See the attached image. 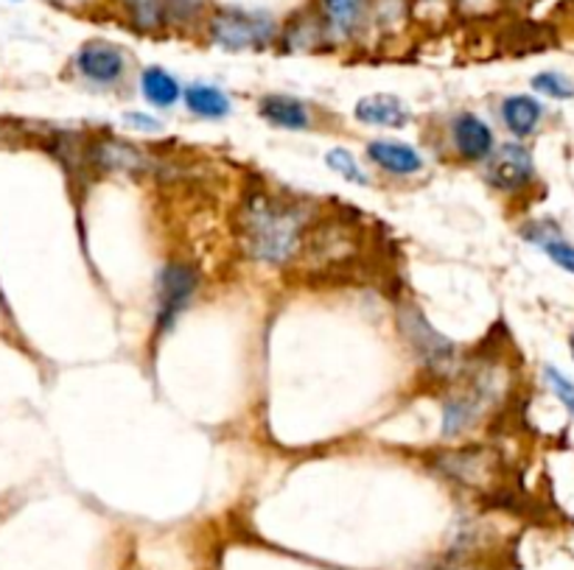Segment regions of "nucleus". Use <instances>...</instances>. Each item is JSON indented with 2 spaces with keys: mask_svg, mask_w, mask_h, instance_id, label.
I'll list each match as a JSON object with an SVG mask.
<instances>
[{
  "mask_svg": "<svg viewBox=\"0 0 574 570\" xmlns=\"http://www.w3.org/2000/svg\"><path fill=\"white\" fill-rule=\"evenodd\" d=\"M308 210L300 201L273 194H249L236 216V238L244 255L258 263L286 266L303 243Z\"/></svg>",
  "mask_w": 574,
  "mask_h": 570,
  "instance_id": "f257e3e1",
  "label": "nucleus"
},
{
  "mask_svg": "<svg viewBox=\"0 0 574 570\" xmlns=\"http://www.w3.org/2000/svg\"><path fill=\"white\" fill-rule=\"evenodd\" d=\"M398 328H401L403 339L409 341L412 353L421 359V364L427 366L432 375L443 377L451 375L457 366V344L443 335L440 330H434V324L423 317V311L418 305H401L398 308Z\"/></svg>",
  "mask_w": 574,
  "mask_h": 570,
  "instance_id": "f03ea898",
  "label": "nucleus"
},
{
  "mask_svg": "<svg viewBox=\"0 0 574 570\" xmlns=\"http://www.w3.org/2000/svg\"><path fill=\"white\" fill-rule=\"evenodd\" d=\"M211 40L225 51H253L275 40L278 25L264 12H244V9H219L207 23Z\"/></svg>",
  "mask_w": 574,
  "mask_h": 570,
  "instance_id": "7ed1b4c3",
  "label": "nucleus"
},
{
  "mask_svg": "<svg viewBox=\"0 0 574 570\" xmlns=\"http://www.w3.org/2000/svg\"><path fill=\"white\" fill-rule=\"evenodd\" d=\"M499 392H502L499 377L491 375V372H480L462 392L449 394V401H445L443 406L445 439H454L462 431L474 428V425L480 423L482 414H485L488 408H491V403L496 401Z\"/></svg>",
  "mask_w": 574,
  "mask_h": 570,
  "instance_id": "20e7f679",
  "label": "nucleus"
},
{
  "mask_svg": "<svg viewBox=\"0 0 574 570\" xmlns=\"http://www.w3.org/2000/svg\"><path fill=\"white\" fill-rule=\"evenodd\" d=\"M196 289H199V274H196L194 266L168 263L161 271V277H157V317H154L157 333L166 335L177 324L188 302L194 300Z\"/></svg>",
  "mask_w": 574,
  "mask_h": 570,
  "instance_id": "39448f33",
  "label": "nucleus"
},
{
  "mask_svg": "<svg viewBox=\"0 0 574 570\" xmlns=\"http://www.w3.org/2000/svg\"><path fill=\"white\" fill-rule=\"evenodd\" d=\"M443 476L451 481L462 484V487L482 489L493 481V470H496V459L488 447H460V450H449L434 459Z\"/></svg>",
  "mask_w": 574,
  "mask_h": 570,
  "instance_id": "423d86ee",
  "label": "nucleus"
},
{
  "mask_svg": "<svg viewBox=\"0 0 574 570\" xmlns=\"http://www.w3.org/2000/svg\"><path fill=\"white\" fill-rule=\"evenodd\" d=\"M535 177V163L533 154L521 143H504L496 152L491 154V163H488V183L496 190L504 194H519V190L527 188Z\"/></svg>",
  "mask_w": 574,
  "mask_h": 570,
  "instance_id": "0eeeda50",
  "label": "nucleus"
},
{
  "mask_svg": "<svg viewBox=\"0 0 574 570\" xmlns=\"http://www.w3.org/2000/svg\"><path fill=\"white\" fill-rule=\"evenodd\" d=\"M90 159L104 174H146L152 170L154 157H148L143 148L132 146V143L119 141V137H101L90 146Z\"/></svg>",
  "mask_w": 574,
  "mask_h": 570,
  "instance_id": "6e6552de",
  "label": "nucleus"
},
{
  "mask_svg": "<svg viewBox=\"0 0 574 570\" xmlns=\"http://www.w3.org/2000/svg\"><path fill=\"white\" fill-rule=\"evenodd\" d=\"M76 68L84 79L99 84L121 82L126 71V53L119 45L104 40H90L79 48Z\"/></svg>",
  "mask_w": 574,
  "mask_h": 570,
  "instance_id": "1a4fd4ad",
  "label": "nucleus"
},
{
  "mask_svg": "<svg viewBox=\"0 0 574 570\" xmlns=\"http://www.w3.org/2000/svg\"><path fill=\"white\" fill-rule=\"evenodd\" d=\"M451 137H454V148L460 157L471 159H485L493 154V132L480 115L474 112H460L451 124Z\"/></svg>",
  "mask_w": 574,
  "mask_h": 570,
  "instance_id": "9d476101",
  "label": "nucleus"
},
{
  "mask_svg": "<svg viewBox=\"0 0 574 570\" xmlns=\"http://www.w3.org/2000/svg\"><path fill=\"white\" fill-rule=\"evenodd\" d=\"M356 121L368 126H387V129H403L409 124V106L403 104L398 95L390 93H376V95H365L359 104L353 106Z\"/></svg>",
  "mask_w": 574,
  "mask_h": 570,
  "instance_id": "9b49d317",
  "label": "nucleus"
},
{
  "mask_svg": "<svg viewBox=\"0 0 574 570\" xmlns=\"http://www.w3.org/2000/svg\"><path fill=\"white\" fill-rule=\"evenodd\" d=\"M368 157L373 159L379 168L398 174V177H409L423 168V157L418 148L401 141H373L368 146Z\"/></svg>",
  "mask_w": 574,
  "mask_h": 570,
  "instance_id": "f8f14e48",
  "label": "nucleus"
},
{
  "mask_svg": "<svg viewBox=\"0 0 574 570\" xmlns=\"http://www.w3.org/2000/svg\"><path fill=\"white\" fill-rule=\"evenodd\" d=\"M365 14H368V0H320V18L326 31L339 40L353 37Z\"/></svg>",
  "mask_w": 574,
  "mask_h": 570,
  "instance_id": "ddd939ff",
  "label": "nucleus"
},
{
  "mask_svg": "<svg viewBox=\"0 0 574 570\" xmlns=\"http://www.w3.org/2000/svg\"><path fill=\"white\" fill-rule=\"evenodd\" d=\"M544 106L533 99V95H510L502 104V121L515 137H530L535 126L541 124Z\"/></svg>",
  "mask_w": 574,
  "mask_h": 570,
  "instance_id": "4468645a",
  "label": "nucleus"
},
{
  "mask_svg": "<svg viewBox=\"0 0 574 570\" xmlns=\"http://www.w3.org/2000/svg\"><path fill=\"white\" fill-rule=\"evenodd\" d=\"M260 118H267L269 124L280 126V129L300 132L308 126V110L303 101L291 99V95H267L260 99Z\"/></svg>",
  "mask_w": 574,
  "mask_h": 570,
  "instance_id": "2eb2a0df",
  "label": "nucleus"
},
{
  "mask_svg": "<svg viewBox=\"0 0 574 570\" xmlns=\"http://www.w3.org/2000/svg\"><path fill=\"white\" fill-rule=\"evenodd\" d=\"M185 106H188L194 115L207 121L227 118L233 112V101L225 90L214 87V84H191L185 90Z\"/></svg>",
  "mask_w": 574,
  "mask_h": 570,
  "instance_id": "dca6fc26",
  "label": "nucleus"
},
{
  "mask_svg": "<svg viewBox=\"0 0 574 570\" xmlns=\"http://www.w3.org/2000/svg\"><path fill=\"white\" fill-rule=\"evenodd\" d=\"M141 93L152 106L168 110V106H174L180 101L183 87H180L177 79L168 71H163V68H146L141 76Z\"/></svg>",
  "mask_w": 574,
  "mask_h": 570,
  "instance_id": "f3484780",
  "label": "nucleus"
},
{
  "mask_svg": "<svg viewBox=\"0 0 574 570\" xmlns=\"http://www.w3.org/2000/svg\"><path fill=\"white\" fill-rule=\"evenodd\" d=\"M132 25L141 31H161L168 23L166 0H119Z\"/></svg>",
  "mask_w": 574,
  "mask_h": 570,
  "instance_id": "a211bd4d",
  "label": "nucleus"
},
{
  "mask_svg": "<svg viewBox=\"0 0 574 570\" xmlns=\"http://www.w3.org/2000/svg\"><path fill=\"white\" fill-rule=\"evenodd\" d=\"M326 34L328 31L322 18H300L286 29V48H291V51H311Z\"/></svg>",
  "mask_w": 574,
  "mask_h": 570,
  "instance_id": "6ab92c4d",
  "label": "nucleus"
},
{
  "mask_svg": "<svg viewBox=\"0 0 574 570\" xmlns=\"http://www.w3.org/2000/svg\"><path fill=\"white\" fill-rule=\"evenodd\" d=\"M326 163L328 168L334 170V174H339L342 179H348V183L353 185H368V174L361 170V165L356 163L353 154L348 152V148H331V152L326 154Z\"/></svg>",
  "mask_w": 574,
  "mask_h": 570,
  "instance_id": "aec40b11",
  "label": "nucleus"
},
{
  "mask_svg": "<svg viewBox=\"0 0 574 570\" xmlns=\"http://www.w3.org/2000/svg\"><path fill=\"white\" fill-rule=\"evenodd\" d=\"M533 87L539 90L541 95H546V99H555V101L574 99L572 79H566L563 73H555V71L539 73V76L533 79Z\"/></svg>",
  "mask_w": 574,
  "mask_h": 570,
  "instance_id": "412c9836",
  "label": "nucleus"
},
{
  "mask_svg": "<svg viewBox=\"0 0 574 570\" xmlns=\"http://www.w3.org/2000/svg\"><path fill=\"white\" fill-rule=\"evenodd\" d=\"M544 375H546V383H550V388L555 392L557 401H561L563 406H566V412L574 417V383L568 381L561 370H555V366H546Z\"/></svg>",
  "mask_w": 574,
  "mask_h": 570,
  "instance_id": "4be33fe9",
  "label": "nucleus"
},
{
  "mask_svg": "<svg viewBox=\"0 0 574 570\" xmlns=\"http://www.w3.org/2000/svg\"><path fill=\"white\" fill-rule=\"evenodd\" d=\"M541 249H544L546 258H550L552 263L561 266V269L568 271V274H574V247L572 243H566L563 238H555V241H546Z\"/></svg>",
  "mask_w": 574,
  "mask_h": 570,
  "instance_id": "5701e85b",
  "label": "nucleus"
},
{
  "mask_svg": "<svg viewBox=\"0 0 574 570\" xmlns=\"http://www.w3.org/2000/svg\"><path fill=\"white\" fill-rule=\"evenodd\" d=\"M403 18V0H376V20L381 25H398Z\"/></svg>",
  "mask_w": 574,
  "mask_h": 570,
  "instance_id": "b1692460",
  "label": "nucleus"
},
{
  "mask_svg": "<svg viewBox=\"0 0 574 570\" xmlns=\"http://www.w3.org/2000/svg\"><path fill=\"white\" fill-rule=\"evenodd\" d=\"M124 124L132 126V129H137V132H161L163 129L161 121L152 118V115H143V112H126Z\"/></svg>",
  "mask_w": 574,
  "mask_h": 570,
  "instance_id": "393cba45",
  "label": "nucleus"
},
{
  "mask_svg": "<svg viewBox=\"0 0 574 570\" xmlns=\"http://www.w3.org/2000/svg\"><path fill=\"white\" fill-rule=\"evenodd\" d=\"M491 3H493V0H460V7L465 9L468 14L488 12V9H491Z\"/></svg>",
  "mask_w": 574,
  "mask_h": 570,
  "instance_id": "a878e982",
  "label": "nucleus"
},
{
  "mask_svg": "<svg viewBox=\"0 0 574 570\" xmlns=\"http://www.w3.org/2000/svg\"><path fill=\"white\" fill-rule=\"evenodd\" d=\"M429 570H480L474 564H438V568H429Z\"/></svg>",
  "mask_w": 574,
  "mask_h": 570,
  "instance_id": "bb28decb",
  "label": "nucleus"
},
{
  "mask_svg": "<svg viewBox=\"0 0 574 570\" xmlns=\"http://www.w3.org/2000/svg\"><path fill=\"white\" fill-rule=\"evenodd\" d=\"M54 3H60V7H82L84 0H54Z\"/></svg>",
  "mask_w": 574,
  "mask_h": 570,
  "instance_id": "cd10ccee",
  "label": "nucleus"
},
{
  "mask_svg": "<svg viewBox=\"0 0 574 570\" xmlns=\"http://www.w3.org/2000/svg\"><path fill=\"white\" fill-rule=\"evenodd\" d=\"M568 348H572V359H574V333L568 335Z\"/></svg>",
  "mask_w": 574,
  "mask_h": 570,
  "instance_id": "c85d7f7f",
  "label": "nucleus"
}]
</instances>
